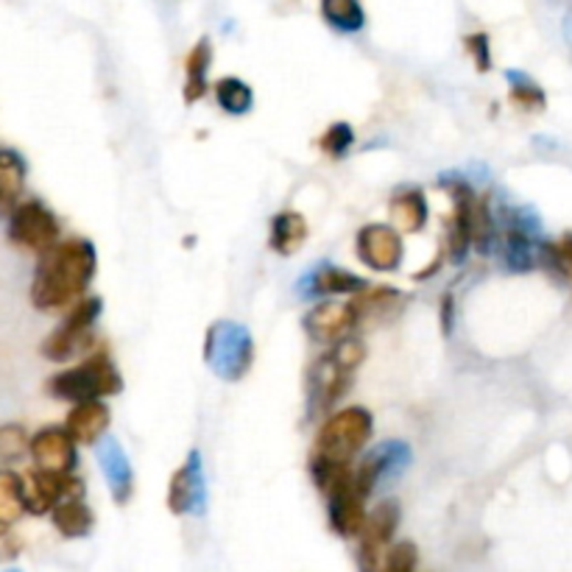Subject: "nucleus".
Wrapping results in <instances>:
<instances>
[{"label": "nucleus", "mask_w": 572, "mask_h": 572, "mask_svg": "<svg viewBox=\"0 0 572 572\" xmlns=\"http://www.w3.org/2000/svg\"><path fill=\"white\" fill-rule=\"evenodd\" d=\"M96 246L82 238L60 240L54 249L40 255L31 282V302L36 311H67L82 302V293L96 277Z\"/></svg>", "instance_id": "obj_1"}, {"label": "nucleus", "mask_w": 572, "mask_h": 572, "mask_svg": "<svg viewBox=\"0 0 572 572\" xmlns=\"http://www.w3.org/2000/svg\"><path fill=\"white\" fill-rule=\"evenodd\" d=\"M371 430H375L371 413L358 406L333 413L322 424L316 435V447L311 453V475L319 489L327 492L341 475L352 470V461L366 447Z\"/></svg>", "instance_id": "obj_2"}, {"label": "nucleus", "mask_w": 572, "mask_h": 572, "mask_svg": "<svg viewBox=\"0 0 572 572\" xmlns=\"http://www.w3.org/2000/svg\"><path fill=\"white\" fill-rule=\"evenodd\" d=\"M204 364L227 382H238L255 364V341L244 324L222 319L204 335Z\"/></svg>", "instance_id": "obj_3"}, {"label": "nucleus", "mask_w": 572, "mask_h": 572, "mask_svg": "<svg viewBox=\"0 0 572 572\" xmlns=\"http://www.w3.org/2000/svg\"><path fill=\"white\" fill-rule=\"evenodd\" d=\"M366 360V344L358 338H344L333 352L322 355L311 369V406L313 411H327L346 393L352 371Z\"/></svg>", "instance_id": "obj_4"}, {"label": "nucleus", "mask_w": 572, "mask_h": 572, "mask_svg": "<svg viewBox=\"0 0 572 572\" xmlns=\"http://www.w3.org/2000/svg\"><path fill=\"white\" fill-rule=\"evenodd\" d=\"M48 391L54 393L56 400L90 402L123 391V377L115 369L107 352H96L93 358H87L76 369H67L62 375L51 377Z\"/></svg>", "instance_id": "obj_5"}, {"label": "nucleus", "mask_w": 572, "mask_h": 572, "mask_svg": "<svg viewBox=\"0 0 572 572\" xmlns=\"http://www.w3.org/2000/svg\"><path fill=\"white\" fill-rule=\"evenodd\" d=\"M98 316H101V299L90 296L73 304L65 322L42 341V358L54 360V364H65V360L82 355L93 341V327H96Z\"/></svg>", "instance_id": "obj_6"}, {"label": "nucleus", "mask_w": 572, "mask_h": 572, "mask_svg": "<svg viewBox=\"0 0 572 572\" xmlns=\"http://www.w3.org/2000/svg\"><path fill=\"white\" fill-rule=\"evenodd\" d=\"M324 495H327L330 528L338 537H360L366 517H369L366 514V500H369L371 489L360 481L358 472L349 470L346 475H341Z\"/></svg>", "instance_id": "obj_7"}, {"label": "nucleus", "mask_w": 572, "mask_h": 572, "mask_svg": "<svg viewBox=\"0 0 572 572\" xmlns=\"http://www.w3.org/2000/svg\"><path fill=\"white\" fill-rule=\"evenodd\" d=\"M7 235L14 246L45 255V251L60 244V222L42 202H20L9 213Z\"/></svg>", "instance_id": "obj_8"}, {"label": "nucleus", "mask_w": 572, "mask_h": 572, "mask_svg": "<svg viewBox=\"0 0 572 572\" xmlns=\"http://www.w3.org/2000/svg\"><path fill=\"white\" fill-rule=\"evenodd\" d=\"M25 508L31 514L54 511L67 497H84V483L73 477L71 472H48V470H31L23 475Z\"/></svg>", "instance_id": "obj_9"}, {"label": "nucleus", "mask_w": 572, "mask_h": 572, "mask_svg": "<svg viewBox=\"0 0 572 572\" xmlns=\"http://www.w3.org/2000/svg\"><path fill=\"white\" fill-rule=\"evenodd\" d=\"M400 525V506L397 500H386L366 517L364 531L358 537V566L360 572H380V561L386 559V548Z\"/></svg>", "instance_id": "obj_10"}, {"label": "nucleus", "mask_w": 572, "mask_h": 572, "mask_svg": "<svg viewBox=\"0 0 572 572\" xmlns=\"http://www.w3.org/2000/svg\"><path fill=\"white\" fill-rule=\"evenodd\" d=\"M168 508L176 517H182V514H196L198 517L207 508V486H204V466L198 450H191L185 464L173 472L171 486H168Z\"/></svg>", "instance_id": "obj_11"}, {"label": "nucleus", "mask_w": 572, "mask_h": 572, "mask_svg": "<svg viewBox=\"0 0 572 572\" xmlns=\"http://www.w3.org/2000/svg\"><path fill=\"white\" fill-rule=\"evenodd\" d=\"M355 251L369 269L397 271L402 262V235L388 224H369L358 233Z\"/></svg>", "instance_id": "obj_12"}, {"label": "nucleus", "mask_w": 572, "mask_h": 572, "mask_svg": "<svg viewBox=\"0 0 572 572\" xmlns=\"http://www.w3.org/2000/svg\"><path fill=\"white\" fill-rule=\"evenodd\" d=\"M411 458H413L411 447H408L406 442L391 439V442H382L380 447L371 450V453L364 458V464H360L355 472H358L360 481L375 492V486H380V483L400 477L402 472L408 470V464H411Z\"/></svg>", "instance_id": "obj_13"}, {"label": "nucleus", "mask_w": 572, "mask_h": 572, "mask_svg": "<svg viewBox=\"0 0 572 572\" xmlns=\"http://www.w3.org/2000/svg\"><path fill=\"white\" fill-rule=\"evenodd\" d=\"M76 439L71 433L60 428L40 430V433L31 439V458L40 470L48 472H73L76 466Z\"/></svg>", "instance_id": "obj_14"}, {"label": "nucleus", "mask_w": 572, "mask_h": 572, "mask_svg": "<svg viewBox=\"0 0 572 572\" xmlns=\"http://www.w3.org/2000/svg\"><path fill=\"white\" fill-rule=\"evenodd\" d=\"M304 327L319 344H338V341L346 338L352 327H358V319H355L352 302H322L304 316Z\"/></svg>", "instance_id": "obj_15"}, {"label": "nucleus", "mask_w": 572, "mask_h": 572, "mask_svg": "<svg viewBox=\"0 0 572 572\" xmlns=\"http://www.w3.org/2000/svg\"><path fill=\"white\" fill-rule=\"evenodd\" d=\"M96 455L104 477L109 483V492H112V497L120 506H126L131 500V495H134V472H131L123 444L118 439H104V442H98Z\"/></svg>", "instance_id": "obj_16"}, {"label": "nucleus", "mask_w": 572, "mask_h": 572, "mask_svg": "<svg viewBox=\"0 0 572 572\" xmlns=\"http://www.w3.org/2000/svg\"><path fill=\"white\" fill-rule=\"evenodd\" d=\"M65 428L78 444H96L109 428V408L101 400L76 402L67 413Z\"/></svg>", "instance_id": "obj_17"}, {"label": "nucleus", "mask_w": 572, "mask_h": 572, "mask_svg": "<svg viewBox=\"0 0 572 572\" xmlns=\"http://www.w3.org/2000/svg\"><path fill=\"white\" fill-rule=\"evenodd\" d=\"M402 293L393 291V288H364L360 293H355L352 299V307H355V319L358 324L364 322H377V319H386L391 313H397L402 307Z\"/></svg>", "instance_id": "obj_18"}, {"label": "nucleus", "mask_w": 572, "mask_h": 572, "mask_svg": "<svg viewBox=\"0 0 572 572\" xmlns=\"http://www.w3.org/2000/svg\"><path fill=\"white\" fill-rule=\"evenodd\" d=\"M388 215L402 233H422L428 224V202L419 191H397L388 202Z\"/></svg>", "instance_id": "obj_19"}, {"label": "nucleus", "mask_w": 572, "mask_h": 572, "mask_svg": "<svg viewBox=\"0 0 572 572\" xmlns=\"http://www.w3.org/2000/svg\"><path fill=\"white\" fill-rule=\"evenodd\" d=\"M304 240H307V222H304L302 215L293 213V209H285V213L274 215L269 244L277 255L282 257L296 255V251L304 246Z\"/></svg>", "instance_id": "obj_20"}, {"label": "nucleus", "mask_w": 572, "mask_h": 572, "mask_svg": "<svg viewBox=\"0 0 572 572\" xmlns=\"http://www.w3.org/2000/svg\"><path fill=\"white\" fill-rule=\"evenodd\" d=\"M56 531L65 539H82L93 531V511L84 497H67L51 511Z\"/></svg>", "instance_id": "obj_21"}, {"label": "nucleus", "mask_w": 572, "mask_h": 572, "mask_svg": "<svg viewBox=\"0 0 572 572\" xmlns=\"http://www.w3.org/2000/svg\"><path fill=\"white\" fill-rule=\"evenodd\" d=\"M25 187V162L14 149L0 151V207L12 213Z\"/></svg>", "instance_id": "obj_22"}, {"label": "nucleus", "mask_w": 572, "mask_h": 572, "mask_svg": "<svg viewBox=\"0 0 572 572\" xmlns=\"http://www.w3.org/2000/svg\"><path fill=\"white\" fill-rule=\"evenodd\" d=\"M364 288H369L364 277L349 274V271L335 269V266H319L316 271H311V293L338 296V293H360Z\"/></svg>", "instance_id": "obj_23"}, {"label": "nucleus", "mask_w": 572, "mask_h": 572, "mask_svg": "<svg viewBox=\"0 0 572 572\" xmlns=\"http://www.w3.org/2000/svg\"><path fill=\"white\" fill-rule=\"evenodd\" d=\"M209 65H213V45H209V40L204 36V40L196 42V48L191 51V56H187V82H185V101L193 104L198 101V98H204V93H207V71Z\"/></svg>", "instance_id": "obj_24"}, {"label": "nucleus", "mask_w": 572, "mask_h": 572, "mask_svg": "<svg viewBox=\"0 0 572 572\" xmlns=\"http://www.w3.org/2000/svg\"><path fill=\"white\" fill-rule=\"evenodd\" d=\"M23 511H29L25 508L23 475L7 470L0 475V525H3V531H9L23 517Z\"/></svg>", "instance_id": "obj_25"}, {"label": "nucleus", "mask_w": 572, "mask_h": 572, "mask_svg": "<svg viewBox=\"0 0 572 572\" xmlns=\"http://www.w3.org/2000/svg\"><path fill=\"white\" fill-rule=\"evenodd\" d=\"M322 14L341 34H358L366 25V12L360 0H322Z\"/></svg>", "instance_id": "obj_26"}, {"label": "nucleus", "mask_w": 572, "mask_h": 572, "mask_svg": "<svg viewBox=\"0 0 572 572\" xmlns=\"http://www.w3.org/2000/svg\"><path fill=\"white\" fill-rule=\"evenodd\" d=\"M215 98H218V107L229 115H246L255 104V93H251L249 84L235 76H227L215 84Z\"/></svg>", "instance_id": "obj_27"}, {"label": "nucleus", "mask_w": 572, "mask_h": 572, "mask_svg": "<svg viewBox=\"0 0 572 572\" xmlns=\"http://www.w3.org/2000/svg\"><path fill=\"white\" fill-rule=\"evenodd\" d=\"M508 82H511V101L519 104L522 109H542L544 107V93L539 90V84L531 82L522 73H506Z\"/></svg>", "instance_id": "obj_28"}, {"label": "nucleus", "mask_w": 572, "mask_h": 572, "mask_svg": "<svg viewBox=\"0 0 572 572\" xmlns=\"http://www.w3.org/2000/svg\"><path fill=\"white\" fill-rule=\"evenodd\" d=\"M25 447H31V442L25 439V430L20 424H3L0 428V458H3V464L18 461L25 453Z\"/></svg>", "instance_id": "obj_29"}, {"label": "nucleus", "mask_w": 572, "mask_h": 572, "mask_svg": "<svg viewBox=\"0 0 572 572\" xmlns=\"http://www.w3.org/2000/svg\"><path fill=\"white\" fill-rule=\"evenodd\" d=\"M417 559H419V550L413 542L393 544V548L386 553V559H382L380 572H413L417 570Z\"/></svg>", "instance_id": "obj_30"}, {"label": "nucleus", "mask_w": 572, "mask_h": 572, "mask_svg": "<svg viewBox=\"0 0 572 572\" xmlns=\"http://www.w3.org/2000/svg\"><path fill=\"white\" fill-rule=\"evenodd\" d=\"M352 140H355V134H352L349 123H333L322 134L319 145H322L330 157H344L346 151L352 149Z\"/></svg>", "instance_id": "obj_31"}, {"label": "nucleus", "mask_w": 572, "mask_h": 572, "mask_svg": "<svg viewBox=\"0 0 572 572\" xmlns=\"http://www.w3.org/2000/svg\"><path fill=\"white\" fill-rule=\"evenodd\" d=\"M466 51H470V56L475 60V67L481 73H486L492 67V45H489V36L486 34H472L466 36Z\"/></svg>", "instance_id": "obj_32"}]
</instances>
